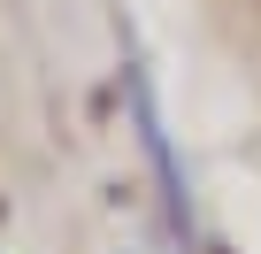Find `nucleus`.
<instances>
[{"label": "nucleus", "mask_w": 261, "mask_h": 254, "mask_svg": "<svg viewBox=\"0 0 261 254\" xmlns=\"http://www.w3.org/2000/svg\"><path fill=\"white\" fill-rule=\"evenodd\" d=\"M130 93H139V131H146V154H154V177H162V200H169V223L185 231L192 223V200H185V177H177V154H169V131H162V108H154L139 62H130Z\"/></svg>", "instance_id": "nucleus-1"}]
</instances>
